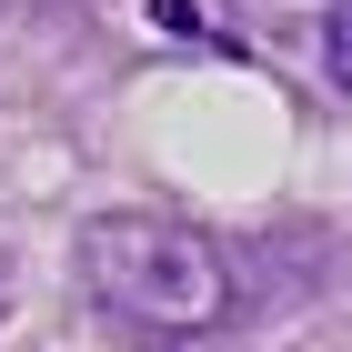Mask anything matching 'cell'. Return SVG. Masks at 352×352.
Instances as JSON below:
<instances>
[{"mask_svg":"<svg viewBox=\"0 0 352 352\" xmlns=\"http://www.w3.org/2000/svg\"><path fill=\"white\" fill-rule=\"evenodd\" d=\"M81 282L91 302H111L121 322L141 332H212L232 312V272L221 252L191 232V221H162V212H111L81 232Z\"/></svg>","mask_w":352,"mask_h":352,"instance_id":"cell-1","label":"cell"},{"mask_svg":"<svg viewBox=\"0 0 352 352\" xmlns=\"http://www.w3.org/2000/svg\"><path fill=\"white\" fill-rule=\"evenodd\" d=\"M151 21H162V30H212V21H201V0H151Z\"/></svg>","mask_w":352,"mask_h":352,"instance_id":"cell-3","label":"cell"},{"mask_svg":"<svg viewBox=\"0 0 352 352\" xmlns=\"http://www.w3.org/2000/svg\"><path fill=\"white\" fill-rule=\"evenodd\" d=\"M322 71H332V91H352V0L322 21Z\"/></svg>","mask_w":352,"mask_h":352,"instance_id":"cell-2","label":"cell"}]
</instances>
